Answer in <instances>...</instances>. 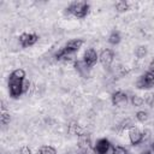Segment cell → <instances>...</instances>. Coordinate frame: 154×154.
<instances>
[{
  "label": "cell",
  "instance_id": "6da1fadb",
  "mask_svg": "<svg viewBox=\"0 0 154 154\" xmlns=\"http://www.w3.org/2000/svg\"><path fill=\"white\" fill-rule=\"evenodd\" d=\"M24 78H25V71L23 69H16L11 72L8 77V91L11 97L17 99L24 93L23 91Z\"/></svg>",
  "mask_w": 154,
  "mask_h": 154
},
{
  "label": "cell",
  "instance_id": "7a4b0ae2",
  "mask_svg": "<svg viewBox=\"0 0 154 154\" xmlns=\"http://www.w3.org/2000/svg\"><path fill=\"white\" fill-rule=\"evenodd\" d=\"M83 45V40L81 38H75V40H70L69 42H66L57 53H55V58L58 60L61 59H67L70 58V55H72L73 53H76Z\"/></svg>",
  "mask_w": 154,
  "mask_h": 154
},
{
  "label": "cell",
  "instance_id": "3957f363",
  "mask_svg": "<svg viewBox=\"0 0 154 154\" xmlns=\"http://www.w3.org/2000/svg\"><path fill=\"white\" fill-rule=\"evenodd\" d=\"M89 8H90L89 4L84 2V1H76V2H72L66 10H67V12H69L70 14H72L73 17L82 19V18H85V17L88 16Z\"/></svg>",
  "mask_w": 154,
  "mask_h": 154
},
{
  "label": "cell",
  "instance_id": "277c9868",
  "mask_svg": "<svg viewBox=\"0 0 154 154\" xmlns=\"http://www.w3.org/2000/svg\"><path fill=\"white\" fill-rule=\"evenodd\" d=\"M153 87H154V71L148 70L137 81V88L138 89H149Z\"/></svg>",
  "mask_w": 154,
  "mask_h": 154
},
{
  "label": "cell",
  "instance_id": "5b68a950",
  "mask_svg": "<svg viewBox=\"0 0 154 154\" xmlns=\"http://www.w3.org/2000/svg\"><path fill=\"white\" fill-rule=\"evenodd\" d=\"M18 40H19V43L23 48H28V47L34 46L38 41V35L31 34V32H23L19 35Z\"/></svg>",
  "mask_w": 154,
  "mask_h": 154
},
{
  "label": "cell",
  "instance_id": "8992f818",
  "mask_svg": "<svg viewBox=\"0 0 154 154\" xmlns=\"http://www.w3.org/2000/svg\"><path fill=\"white\" fill-rule=\"evenodd\" d=\"M97 59H99V55L94 48H88L83 54V63L88 69L93 67L96 64Z\"/></svg>",
  "mask_w": 154,
  "mask_h": 154
},
{
  "label": "cell",
  "instance_id": "52a82bcc",
  "mask_svg": "<svg viewBox=\"0 0 154 154\" xmlns=\"http://www.w3.org/2000/svg\"><path fill=\"white\" fill-rule=\"evenodd\" d=\"M99 59H100V63H101L105 67H109L111 64H112L113 60H114V53H113L112 49L106 48V49H103V51L100 53Z\"/></svg>",
  "mask_w": 154,
  "mask_h": 154
},
{
  "label": "cell",
  "instance_id": "ba28073f",
  "mask_svg": "<svg viewBox=\"0 0 154 154\" xmlns=\"http://www.w3.org/2000/svg\"><path fill=\"white\" fill-rule=\"evenodd\" d=\"M109 148H111L109 141L106 140V138H100V140H97L94 149H95V152L97 154H107L108 150H109Z\"/></svg>",
  "mask_w": 154,
  "mask_h": 154
},
{
  "label": "cell",
  "instance_id": "9c48e42d",
  "mask_svg": "<svg viewBox=\"0 0 154 154\" xmlns=\"http://www.w3.org/2000/svg\"><path fill=\"white\" fill-rule=\"evenodd\" d=\"M143 137H144L143 136V132L140 131L138 129H136V128H131L130 129V131H129V138H130V142L134 146L141 143L143 141Z\"/></svg>",
  "mask_w": 154,
  "mask_h": 154
},
{
  "label": "cell",
  "instance_id": "30bf717a",
  "mask_svg": "<svg viewBox=\"0 0 154 154\" xmlns=\"http://www.w3.org/2000/svg\"><path fill=\"white\" fill-rule=\"evenodd\" d=\"M111 100H112V103L114 106H119V105H123V103H126L128 102V95L120 90L118 91H114L111 96Z\"/></svg>",
  "mask_w": 154,
  "mask_h": 154
},
{
  "label": "cell",
  "instance_id": "8fae6325",
  "mask_svg": "<svg viewBox=\"0 0 154 154\" xmlns=\"http://www.w3.org/2000/svg\"><path fill=\"white\" fill-rule=\"evenodd\" d=\"M67 131L71 134V135H76V136H81L83 132H82V128L77 124V123H70L69 128H67Z\"/></svg>",
  "mask_w": 154,
  "mask_h": 154
},
{
  "label": "cell",
  "instance_id": "7c38bea8",
  "mask_svg": "<svg viewBox=\"0 0 154 154\" xmlns=\"http://www.w3.org/2000/svg\"><path fill=\"white\" fill-rule=\"evenodd\" d=\"M120 40H122V37H120V34H119V31H112L111 34H109V36H108V42L111 43V45H118L119 42H120Z\"/></svg>",
  "mask_w": 154,
  "mask_h": 154
},
{
  "label": "cell",
  "instance_id": "4fadbf2b",
  "mask_svg": "<svg viewBox=\"0 0 154 154\" xmlns=\"http://www.w3.org/2000/svg\"><path fill=\"white\" fill-rule=\"evenodd\" d=\"M37 154H57V150L52 146H42L37 150Z\"/></svg>",
  "mask_w": 154,
  "mask_h": 154
},
{
  "label": "cell",
  "instance_id": "5bb4252c",
  "mask_svg": "<svg viewBox=\"0 0 154 154\" xmlns=\"http://www.w3.org/2000/svg\"><path fill=\"white\" fill-rule=\"evenodd\" d=\"M114 6H116L117 11H119V12H125L130 8V5H129L128 1H117L114 4Z\"/></svg>",
  "mask_w": 154,
  "mask_h": 154
},
{
  "label": "cell",
  "instance_id": "9a60e30c",
  "mask_svg": "<svg viewBox=\"0 0 154 154\" xmlns=\"http://www.w3.org/2000/svg\"><path fill=\"white\" fill-rule=\"evenodd\" d=\"M131 103L135 106V107H141L143 103H144V99L138 96V95H134L131 97Z\"/></svg>",
  "mask_w": 154,
  "mask_h": 154
},
{
  "label": "cell",
  "instance_id": "2e32d148",
  "mask_svg": "<svg viewBox=\"0 0 154 154\" xmlns=\"http://www.w3.org/2000/svg\"><path fill=\"white\" fill-rule=\"evenodd\" d=\"M0 119H1V124H2V125H6V124L10 123L11 116H10V113H8L7 111H2V112H1V116H0Z\"/></svg>",
  "mask_w": 154,
  "mask_h": 154
},
{
  "label": "cell",
  "instance_id": "e0dca14e",
  "mask_svg": "<svg viewBox=\"0 0 154 154\" xmlns=\"http://www.w3.org/2000/svg\"><path fill=\"white\" fill-rule=\"evenodd\" d=\"M135 54H136L137 58H144V57L147 55V48H146L144 46H140V47L136 48Z\"/></svg>",
  "mask_w": 154,
  "mask_h": 154
},
{
  "label": "cell",
  "instance_id": "ac0fdd59",
  "mask_svg": "<svg viewBox=\"0 0 154 154\" xmlns=\"http://www.w3.org/2000/svg\"><path fill=\"white\" fill-rule=\"evenodd\" d=\"M136 119H137L138 122H141V123H144V122L148 119V113H147L146 111H138V112L136 113Z\"/></svg>",
  "mask_w": 154,
  "mask_h": 154
},
{
  "label": "cell",
  "instance_id": "d6986e66",
  "mask_svg": "<svg viewBox=\"0 0 154 154\" xmlns=\"http://www.w3.org/2000/svg\"><path fill=\"white\" fill-rule=\"evenodd\" d=\"M113 154H129L128 150L122 146H116L113 148Z\"/></svg>",
  "mask_w": 154,
  "mask_h": 154
},
{
  "label": "cell",
  "instance_id": "ffe728a7",
  "mask_svg": "<svg viewBox=\"0 0 154 154\" xmlns=\"http://www.w3.org/2000/svg\"><path fill=\"white\" fill-rule=\"evenodd\" d=\"M144 102L148 103V105H153V103H154V94L148 93V94L144 96Z\"/></svg>",
  "mask_w": 154,
  "mask_h": 154
},
{
  "label": "cell",
  "instance_id": "44dd1931",
  "mask_svg": "<svg viewBox=\"0 0 154 154\" xmlns=\"http://www.w3.org/2000/svg\"><path fill=\"white\" fill-rule=\"evenodd\" d=\"M130 125H131V120H130V119H126V120L122 122V123H120V126H119V131H122V130L129 128Z\"/></svg>",
  "mask_w": 154,
  "mask_h": 154
},
{
  "label": "cell",
  "instance_id": "7402d4cb",
  "mask_svg": "<svg viewBox=\"0 0 154 154\" xmlns=\"http://www.w3.org/2000/svg\"><path fill=\"white\" fill-rule=\"evenodd\" d=\"M20 154H31V150L28 146H23L20 148Z\"/></svg>",
  "mask_w": 154,
  "mask_h": 154
},
{
  "label": "cell",
  "instance_id": "603a6c76",
  "mask_svg": "<svg viewBox=\"0 0 154 154\" xmlns=\"http://www.w3.org/2000/svg\"><path fill=\"white\" fill-rule=\"evenodd\" d=\"M29 85H30V83H29L28 81H24V85H23V91H24V93H25V91L28 90Z\"/></svg>",
  "mask_w": 154,
  "mask_h": 154
},
{
  "label": "cell",
  "instance_id": "cb8c5ba5",
  "mask_svg": "<svg viewBox=\"0 0 154 154\" xmlns=\"http://www.w3.org/2000/svg\"><path fill=\"white\" fill-rule=\"evenodd\" d=\"M149 70H152V71H154V59L150 61V64H149Z\"/></svg>",
  "mask_w": 154,
  "mask_h": 154
},
{
  "label": "cell",
  "instance_id": "d4e9b609",
  "mask_svg": "<svg viewBox=\"0 0 154 154\" xmlns=\"http://www.w3.org/2000/svg\"><path fill=\"white\" fill-rule=\"evenodd\" d=\"M142 154H153V153H152V152H143Z\"/></svg>",
  "mask_w": 154,
  "mask_h": 154
}]
</instances>
